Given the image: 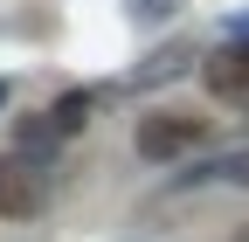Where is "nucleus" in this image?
<instances>
[{
    "instance_id": "7ed1b4c3",
    "label": "nucleus",
    "mask_w": 249,
    "mask_h": 242,
    "mask_svg": "<svg viewBox=\"0 0 249 242\" xmlns=\"http://www.w3.org/2000/svg\"><path fill=\"white\" fill-rule=\"evenodd\" d=\"M201 76H208V90H214L229 111H249V42L214 49L208 63H201Z\"/></svg>"
},
{
    "instance_id": "0eeeda50",
    "label": "nucleus",
    "mask_w": 249,
    "mask_h": 242,
    "mask_svg": "<svg viewBox=\"0 0 249 242\" xmlns=\"http://www.w3.org/2000/svg\"><path fill=\"white\" fill-rule=\"evenodd\" d=\"M0 111H7V83H0Z\"/></svg>"
},
{
    "instance_id": "39448f33",
    "label": "nucleus",
    "mask_w": 249,
    "mask_h": 242,
    "mask_svg": "<svg viewBox=\"0 0 249 242\" xmlns=\"http://www.w3.org/2000/svg\"><path fill=\"white\" fill-rule=\"evenodd\" d=\"M49 125H55L62 138H76V132L90 125V97H83V90H70V97H55V104H49Z\"/></svg>"
},
{
    "instance_id": "f03ea898",
    "label": "nucleus",
    "mask_w": 249,
    "mask_h": 242,
    "mask_svg": "<svg viewBox=\"0 0 249 242\" xmlns=\"http://www.w3.org/2000/svg\"><path fill=\"white\" fill-rule=\"evenodd\" d=\"M42 201H49V166L7 153V159H0V222H28V215H42Z\"/></svg>"
},
{
    "instance_id": "f257e3e1",
    "label": "nucleus",
    "mask_w": 249,
    "mask_h": 242,
    "mask_svg": "<svg viewBox=\"0 0 249 242\" xmlns=\"http://www.w3.org/2000/svg\"><path fill=\"white\" fill-rule=\"evenodd\" d=\"M201 138H208V118H194V111H145V118H139V132H132L139 159H152V166L187 159Z\"/></svg>"
},
{
    "instance_id": "423d86ee",
    "label": "nucleus",
    "mask_w": 249,
    "mask_h": 242,
    "mask_svg": "<svg viewBox=\"0 0 249 242\" xmlns=\"http://www.w3.org/2000/svg\"><path fill=\"white\" fill-rule=\"evenodd\" d=\"M208 180H235V187H249V153H229V159H214Z\"/></svg>"
},
{
    "instance_id": "20e7f679",
    "label": "nucleus",
    "mask_w": 249,
    "mask_h": 242,
    "mask_svg": "<svg viewBox=\"0 0 249 242\" xmlns=\"http://www.w3.org/2000/svg\"><path fill=\"white\" fill-rule=\"evenodd\" d=\"M55 145H62V132L49 125V111H35V118H21V125H14V153H21V159H35V166H42Z\"/></svg>"
}]
</instances>
